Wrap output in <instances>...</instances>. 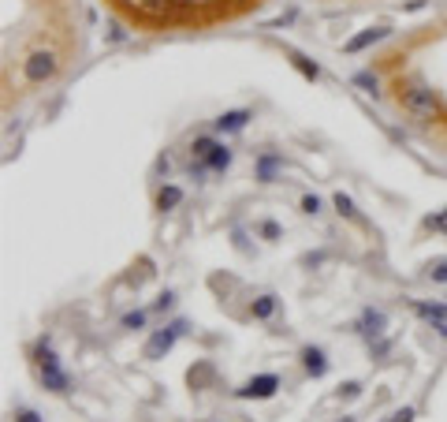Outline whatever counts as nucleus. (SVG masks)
Segmentation results:
<instances>
[{
  "label": "nucleus",
  "mask_w": 447,
  "mask_h": 422,
  "mask_svg": "<svg viewBox=\"0 0 447 422\" xmlns=\"http://www.w3.org/2000/svg\"><path fill=\"white\" fill-rule=\"evenodd\" d=\"M38 366H41V381H45L48 393H60V396L71 393V378L63 374V370H60V359H56L53 351H48V336L38 344Z\"/></svg>",
  "instance_id": "obj_1"
},
{
  "label": "nucleus",
  "mask_w": 447,
  "mask_h": 422,
  "mask_svg": "<svg viewBox=\"0 0 447 422\" xmlns=\"http://www.w3.org/2000/svg\"><path fill=\"white\" fill-rule=\"evenodd\" d=\"M60 68V60L53 49H38V53H30L23 60V75H26V83H45V79H53Z\"/></svg>",
  "instance_id": "obj_2"
},
{
  "label": "nucleus",
  "mask_w": 447,
  "mask_h": 422,
  "mask_svg": "<svg viewBox=\"0 0 447 422\" xmlns=\"http://www.w3.org/2000/svg\"><path fill=\"white\" fill-rule=\"evenodd\" d=\"M403 105L413 112V116H425V120L440 116V101H436V94L428 86H410L406 97H403Z\"/></svg>",
  "instance_id": "obj_3"
},
{
  "label": "nucleus",
  "mask_w": 447,
  "mask_h": 422,
  "mask_svg": "<svg viewBox=\"0 0 447 422\" xmlns=\"http://www.w3.org/2000/svg\"><path fill=\"white\" fill-rule=\"evenodd\" d=\"M187 326L183 321H175V326H164V329H157L153 336L145 340V359H164V355L172 351V344H175V336L183 333Z\"/></svg>",
  "instance_id": "obj_4"
},
{
  "label": "nucleus",
  "mask_w": 447,
  "mask_h": 422,
  "mask_svg": "<svg viewBox=\"0 0 447 422\" xmlns=\"http://www.w3.org/2000/svg\"><path fill=\"white\" fill-rule=\"evenodd\" d=\"M276 388H279L276 374H257V378L246 381L242 388H235V396L239 400H269V396H276Z\"/></svg>",
  "instance_id": "obj_5"
},
{
  "label": "nucleus",
  "mask_w": 447,
  "mask_h": 422,
  "mask_svg": "<svg viewBox=\"0 0 447 422\" xmlns=\"http://www.w3.org/2000/svg\"><path fill=\"white\" fill-rule=\"evenodd\" d=\"M413 314L425 318L436 333L447 336V303H421V299H418V303H413Z\"/></svg>",
  "instance_id": "obj_6"
},
{
  "label": "nucleus",
  "mask_w": 447,
  "mask_h": 422,
  "mask_svg": "<svg viewBox=\"0 0 447 422\" xmlns=\"http://www.w3.org/2000/svg\"><path fill=\"white\" fill-rule=\"evenodd\" d=\"M388 34H391L388 26H373V30H361V34H354V38L346 41L343 49H346V53H361V49H369V45H376V41H384Z\"/></svg>",
  "instance_id": "obj_7"
},
{
  "label": "nucleus",
  "mask_w": 447,
  "mask_h": 422,
  "mask_svg": "<svg viewBox=\"0 0 447 422\" xmlns=\"http://www.w3.org/2000/svg\"><path fill=\"white\" fill-rule=\"evenodd\" d=\"M302 366L309 378H324L328 374V355L321 348H302Z\"/></svg>",
  "instance_id": "obj_8"
},
{
  "label": "nucleus",
  "mask_w": 447,
  "mask_h": 422,
  "mask_svg": "<svg viewBox=\"0 0 447 422\" xmlns=\"http://www.w3.org/2000/svg\"><path fill=\"white\" fill-rule=\"evenodd\" d=\"M246 120H250V109H235V112H224V116L212 124V127H217L220 135H224V131H242Z\"/></svg>",
  "instance_id": "obj_9"
},
{
  "label": "nucleus",
  "mask_w": 447,
  "mask_h": 422,
  "mask_svg": "<svg viewBox=\"0 0 447 422\" xmlns=\"http://www.w3.org/2000/svg\"><path fill=\"white\" fill-rule=\"evenodd\" d=\"M384 326H388L384 311H373V306L361 311V333H366V336H380V333H384Z\"/></svg>",
  "instance_id": "obj_10"
},
{
  "label": "nucleus",
  "mask_w": 447,
  "mask_h": 422,
  "mask_svg": "<svg viewBox=\"0 0 447 422\" xmlns=\"http://www.w3.org/2000/svg\"><path fill=\"white\" fill-rule=\"evenodd\" d=\"M179 202H183V187L164 184V187H160V194H157V209H160V213H168V209H175Z\"/></svg>",
  "instance_id": "obj_11"
},
{
  "label": "nucleus",
  "mask_w": 447,
  "mask_h": 422,
  "mask_svg": "<svg viewBox=\"0 0 447 422\" xmlns=\"http://www.w3.org/2000/svg\"><path fill=\"white\" fill-rule=\"evenodd\" d=\"M250 314H254L257 321H264V318L276 314V296H272V291H264V296H257V299L250 303Z\"/></svg>",
  "instance_id": "obj_12"
},
{
  "label": "nucleus",
  "mask_w": 447,
  "mask_h": 422,
  "mask_svg": "<svg viewBox=\"0 0 447 422\" xmlns=\"http://www.w3.org/2000/svg\"><path fill=\"white\" fill-rule=\"evenodd\" d=\"M202 165H205L209 172H224V169L231 165V150H227V146L220 142V146H217V150H212V154H209V157L202 161Z\"/></svg>",
  "instance_id": "obj_13"
},
{
  "label": "nucleus",
  "mask_w": 447,
  "mask_h": 422,
  "mask_svg": "<svg viewBox=\"0 0 447 422\" xmlns=\"http://www.w3.org/2000/svg\"><path fill=\"white\" fill-rule=\"evenodd\" d=\"M276 169H284V161H279V157H272V154H264V157L257 161V180H261V184H272Z\"/></svg>",
  "instance_id": "obj_14"
},
{
  "label": "nucleus",
  "mask_w": 447,
  "mask_h": 422,
  "mask_svg": "<svg viewBox=\"0 0 447 422\" xmlns=\"http://www.w3.org/2000/svg\"><path fill=\"white\" fill-rule=\"evenodd\" d=\"M287 60H291L294 68H298V71H302V75L309 79V83H317V79H321V68H317V64H313V60H306L302 53H287Z\"/></svg>",
  "instance_id": "obj_15"
},
{
  "label": "nucleus",
  "mask_w": 447,
  "mask_h": 422,
  "mask_svg": "<svg viewBox=\"0 0 447 422\" xmlns=\"http://www.w3.org/2000/svg\"><path fill=\"white\" fill-rule=\"evenodd\" d=\"M217 146H220L217 139H209V135H202V139H194V146H190V154H194L197 161H205V157H209L212 150H217Z\"/></svg>",
  "instance_id": "obj_16"
},
{
  "label": "nucleus",
  "mask_w": 447,
  "mask_h": 422,
  "mask_svg": "<svg viewBox=\"0 0 447 422\" xmlns=\"http://www.w3.org/2000/svg\"><path fill=\"white\" fill-rule=\"evenodd\" d=\"M354 86H361L366 94H376L380 83H376V75H373V71H358V75H354Z\"/></svg>",
  "instance_id": "obj_17"
},
{
  "label": "nucleus",
  "mask_w": 447,
  "mask_h": 422,
  "mask_svg": "<svg viewBox=\"0 0 447 422\" xmlns=\"http://www.w3.org/2000/svg\"><path fill=\"white\" fill-rule=\"evenodd\" d=\"M332 202H336V209H339V213H343V217H358V209H354V202H351V199H346V194H343V191L336 194V199H332Z\"/></svg>",
  "instance_id": "obj_18"
},
{
  "label": "nucleus",
  "mask_w": 447,
  "mask_h": 422,
  "mask_svg": "<svg viewBox=\"0 0 447 422\" xmlns=\"http://www.w3.org/2000/svg\"><path fill=\"white\" fill-rule=\"evenodd\" d=\"M138 8L149 11V15H164L168 11V0H138Z\"/></svg>",
  "instance_id": "obj_19"
},
{
  "label": "nucleus",
  "mask_w": 447,
  "mask_h": 422,
  "mask_svg": "<svg viewBox=\"0 0 447 422\" xmlns=\"http://www.w3.org/2000/svg\"><path fill=\"white\" fill-rule=\"evenodd\" d=\"M15 422H45L34 408H15Z\"/></svg>",
  "instance_id": "obj_20"
},
{
  "label": "nucleus",
  "mask_w": 447,
  "mask_h": 422,
  "mask_svg": "<svg viewBox=\"0 0 447 422\" xmlns=\"http://www.w3.org/2000/svg\"><path fill=\"white\" fill-rule=\"evenodd\" d=\"M336 396H339V400H343V396H346V400H354V396H361V385H358V381H346Z\"/></svg>",
  "instance_id": "obj_21"
},
{
  "label": "nucleus",
  "mask_w": 447,
  "mask_h": 422,
  "mask_svg": "<svg viewBox=\"0 0 447 422\" xmlns=\"http://www.w3.org/2000/svg\"><path fill=\"white\" fill-rule=\"evenodd\" d=\"M142 326H145V314H142V311H135V314L123 318V329H142Z\"/></svg>",
  "instance_id": "obj_22"
},
{
  "label": "nucleus",
  "mask_w": 447,
  "mask_h": 422,
  "mask_svg": "<svg viewBox=\"0 0 447 422\" xmlns=\"http://www.w3.org/2000/svg\"><path fill=\"white\" fill-rule=\"evenodd\" d=\"M302 213H321V199H317V194H306V199H302Z\"/></svg>",
  "instance_id": "obj_23"
},
{
  "label": "nucleus",
  "mask_w": 447,
  "mask_h": 422,
  "mask_svg": "<svg viewBox=\"0 0 447 422\" xmlns=\"http://www.w3.org/2000/svg\"><path fill=\"white\" fill-rule=\"evenodd\" d=\"M428 277L440 281V284H447V258H443V262H436L433 269H428Z\"/></svg>",
  "instance_id": "obj_24"
},
{
  "label": "nucleus",
  "mask_w": 447,
  "mask_h": 422,
  "mask_svg": "<svg viewBox=\"0 0 447 422\" xmlns=\"http://www.w3.org/2000/svg\"><path fill=\"white\" fill-rule=\"evenodd\" d=\"M261 236H264V239H276V236H279V224L264 221V224H261Z\"/></svg>",
  "instance_id": "obj_25"
},
{
  "label": "nucleus",
  "mask_w": 447,
  "mask_h": 422,
  "mask_svg": "<svg viewBox=\"0 0 447 422\" xmlns=\"http://www.w3.org/2000/svg\"><path fill=\"white\" fill-rule=\"evenodd\" d=\"M428 228H436V232H447V209H443V213L433 221V217H428Z\"/></svg>",
  "instance_id": "obj_26"
},
{
  "label": "nucleus",
  "mask_w": 447,
  "mask_h": 422,
  "mask_svg": "<svg viewBox=\"0 0 447 422\" xmlns=\"http://www.w3.org/2000/svg\"><path fill=\"white\" fill-rule=\"evenodd\" d=\"M388 422H413V408H403V411H395Z\"/></svg>",
  "instance_id": "obj_27"
},
{
  "label": "nucleus",
  "mask_w": 447,
  "mask_h": 422,
  "mask_svg": "<svg viewBox=\"0 0 447 422\" xmlns=\"http://www.w3.org/2000/svg\"><path fill=\"white\" fill-rule=\"evenodd\" d=\"M339 422H358V418H351V415H343V418H339Z\"/></svg>",
  "instance_id": "obj_28"
},
{
  "label": "nucleus",
  "mask_w": 447,
  "mask_h": 422,
  "mask_svg": "<svg viewBox=\"0 0 447 422\" xmlns=\"http://www.w3.org/2000/svg\"><path fill=\"white\" fill-rule=\"evenodd\" d=\"M130 4H138V0H130Z\"/></svg>",
  "instance_id": "obj_29"
}]
</instances>
